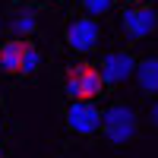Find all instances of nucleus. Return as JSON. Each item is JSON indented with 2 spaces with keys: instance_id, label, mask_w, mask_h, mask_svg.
<instances>
[{
  "instance_id": "9",
  "label": "nucleus",
  "mask_w": 158,
  "mask_h": 158,
  "mask_svg": "<svg viewBox=\"0 0 158 158\" xmlns=\"http://www.w3.org/2000/svg\"><path fill=\"white\" fill-rule=\"evenodd\" d=\"M136 85L142 95H158V54H149L136 60Z\"/></svg>"
},
{
  "instance_id": "10",
  "label": "nucleus",
  "mask_w": 158,
  "mask_h": 158,
  "mask_svg": "<svg viewBox=\"0 0 158 158\" xmlns=\"http://www.w3.org/2000/svg\"><path fill=\"white\" fill-rule=\"evenodd\" d=\"M79 10L92 19H98V16H108L114 10V0H79Z\"/></svg>"
},
{
  "instance_id": "4",
  "label": "nucleus",
  "mask_w": 158,
  "mask_h": 158,
  "mask_svg": "<svg viewBox=\"0 0 158 158\" xmlns=\"http://www.w3.org/2000/svg\"><path fill=\"white\" fill-rule=\"evenodd\" d=\"M63 44H67L70 51H76V54H92L98 44H101V25L98 19L92 16H73L67 22V29H63Z\"/></svg>"
},
{
  "instance_id": "5",
  "label": "nucleus",
  "mask_w": 158,
  "mask_h": 158,
  "mask_svg": "<svg viewBox=\"0 0 158 158\" xmlns=\"http://www.w3.org/2000/svg\"><path fill=\"white\" fill-rule=\"evenodd\" d=\"M101 114L104 111L95 101H70L67 111H63V123H67V130L73 136L89 139V136L101 133Z\"/></svg>"
},
{
  "instance_id": "1",
  "label": "nucleus",
  "mask_w": 158,
  "mask_h": 158,
  "mask_svg": "<svg viewBox=\"0 0 158 158\" xmlns=\"http://www.w3.org/2000/svg\"><path fill=\"white\" fill-rule=\"evenodd\" d=\"M108 89L101 79V70L89 60H73L63 70V95L70 101H95Z\"/></svg>"
},
{
  "instance_id": "7",
  "label": "nucleus",
  "mask_w": 158,
  "mask_h": 158,
  "mask_svg": "<svg viewBox=\"0 0 158 158\" xmlns=\"http://www.w3.org/2000/svg\"><path fill=\"white\" fill-rule=\"evenodd\" d=\"M104 85H123L136 76V57L130 51H108L98 63Z\"/></svg>"
},
{
  "instance_id": "14",
  "label": "nucleus",
  "mask_w": 158,
  "mask_h": 158,
  "mask_svg": "<svg viewBox=\"0 0 158 158\" xmlns=\"http://www.w3.org/2000/svg\"><path fill=\"white\" fill-rule=\"evenodd\" d=\"M0 158H6V152H3V149H0Z\"/></svg>"
},
{
  "instance_id": "3",
  "label": "nucleus",
  "mask_w": 158,
  "mask_h": 158,
  "mask_svg": "<svg viewBox=\"0 0 158 158\" xmlns=\"http://www.w3.org/2000/svg\"><path fill=\"white\" fill-rule=\"evenodd\" d=\"M101 136L108 139V146H130L139 136V114L133 104L114 101L108 111L101 114Z\"/></svg>"
},
{
  "instance_id": "11",
  "label": "nucleus",
  "mask_w": 158,
  "mask_h": 158,
  "mask_svg": "<svg viewBox=\"0 0 158 158\" xmlns=\"http://www.w3.org/2000/svg\"><path fill=\"white\" fill-rule=\"evenodd\" d=\"M149 123H152V127L158 130V95H155V101L149 104Z\"/></svg>"
},
{
  "instance_id": "8",
  "label": "nucleus",
  "mask_w": 158,
  "mask_h": 158,
  "mask_svg": "<svg viewBox=\"0 0 158 158\" xmlns=\"http://www.w3.org/2000/svg\"><path fill=\"white\" fill-rule=\"evenodd\" d=\"M6 32H10V38H32L38 32V13L32 6L13 10V16L6 19Z\"/></svg>"
},
{
  "instance_id": "12",
  "label": "nucleus",
  "mask_w": 158,
  "mask_h": 158,
  "mask_svg": "<svg viewBox=\"0 0 158 158\" xmlns=\"http://www.w3.org/2000/svg\"><path fill=\"white\" fill-rule=\"evenodd\" d=\"M3 29H6V22H3V16H0V35H3Z\"/></svg>"
},
{
  "instance_id": "2",
  "label": "nucleus",
  "mask_w": 158,
  "mask_h": 158,
  "mask_svg": "<svg viewBox=\"0 0 158 158\" xmlns=\"http://www.w3.org/2000/svg\"><path fill=\"white\" fill-rule=\"evenodd\" d=\"M41 51L32 38H6L0 44V73H10V76H32L41 70Z\"/></svg>"
},
{
  "instance_id": "6",
  "label": "nucleus",
  "mask_w": 158,
  "mask_h": 158,
  "mask_svg": "<svg viewBox=\"0 0 158 158\" xmlns=\"http://www.w3.org/2000/svg\"><path fill=\"white\" fill-rule=\"evenodd\" d=\"M120 29L130 41H142L158 29V13L146 3H130L120 10Z\"/></svg>"
},
{
  "instance_id": "13",
  "label": "nucleus",
  "mask_w": 158,
  "mask_h": 158,
  "mask_svg": "<svg viewBox=\"0 0 158 158\" xmlns=\"http://www.w3.org/2000/svg\"><path fill=\"white\" fill-rule=\"evenodd\" d=\"M127 3H146V0H127Z\"/></svg>"
}]
</instances>
